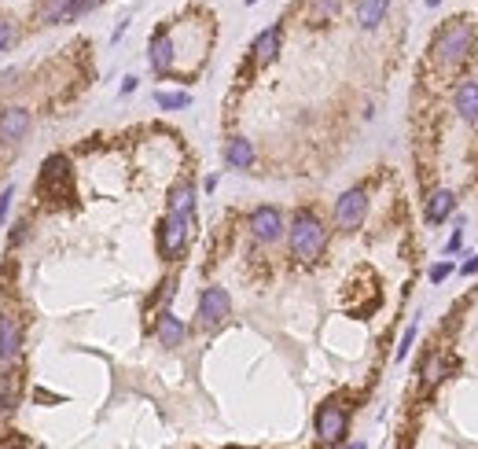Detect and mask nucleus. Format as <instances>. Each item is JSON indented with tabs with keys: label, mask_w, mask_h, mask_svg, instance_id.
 Listing matches in <instances>:
<instances>
[{
	"label": "nucleus",
	"mask_w": 478,
	"mask_h": 449,
	"mask_svg": "<svg viewBox=\"0 0 478 449\" xmlns=\"http://www.w3.org/2000/svg\"><path fill=\"white\" fill-rule=\"evenodd\" d=\"M70 188V159L67 155H51L45 166H41V177H37V191L45 196H67Z\"/></svg>",
	"instance_id": "obj_5"
},
{
	"label": "nucleus",
	"mask_w": 478,
	"mask_h": 449,
	"mask_svg": "<svg viewBox=\"0 0 478 449\" xmlns=\"http://www.w3.org/2000/svg\"><path fill=\"white\" fill-rule=\"evenodd\" d=\"M96 4H99V0H74V4H70V15H67V22H77L81 15H88V11H93Z\"/></svg>",
	"instance_id": "obj_22"
},
{
	"label": "nucleus",
	"mask_w": 478,
	"mask_h": 449,
	"mask_svg": "<svg viewBox=\"0 0 478 449\" xmlns=\"http://www.w3.org/2000/svg\"><path fill=\"white\" fill-rule=\"evenodd\" d=\"M148 59L154 74H170L173 70V59H177V45H173V33L170 30H154L151 33V45H148Z\"/></svg>",
	"instance_id": "obj_9"
},
{
	"label": "nucleus",
	"mask_w": 478,
	"mask_h": 449,
	"mask_svg": "<svg viewBox=\"0 0 478 449\" xmlns=\"http://www.w3.org/2000/svg\"><path fill=\"white\" fill-rule=\"evenodd\" d=\"M225 162L232 166V170H250L254 162V144L247 136H232L228 148H225Z\"/></svg>",
	"instance_id": "obj_15"
},
{
	"label": "nucleus",
	"mask_w": 478,
	"mask_h": 449,
	"mask_svg": "<svg viewBox=\"0 0 478 449\" xmlns=\"http://www.w3.org/2000/svg\"><path fill=\"white\" fill-rule=\"evenodd\" d=\"M154 104L166 107V111H180V107L191 104V96L188 93H154Z\"/></svg>",
	"instance_id": "obj_20"
},
{
	"label": "nucleus",
	"mask_w": 478,
	"mask_h": 449,
	"mask_svg": "<svg viewBox=\"0 0 478 449\" xmlns=\"http://www.w3.org/2000/svg\"><path fill=\"white\" fill-rule=\"evenodd\" d=\"M188 336V328L180 324V317H173L170 310H166L159 317V324H154V339H159V346H180Z\"/></svg>",
	"instance_id": "obj_12"
},
{
	"label": "nucleus",
	"mask_w": 478,
	"mask_h": 449,
	"mask_svg": "<svg viewBox=\"0 0 478 449\" xmlns=\"http://www.w3.org/2000/svg\"><path fill=\"white\" fill-rule=\"evenodd\" d=\"M460 239H463V228H456V233L449 236V243H445V251H456V247H460Z\"/></svg>",
	"instance_id": "obj_29"
},
{
	"label": "nucleus",
	"mask_w": 478,
	"mask_h": 449,
	"mask_svg": "<svg viewBox=\"0 0 478 449\" xmlns=\"http://www.w3.org/2000/svg\"><path fill=\"white\" fill-rule=\"evenodd\" d=\"M453 107L460 111V118L478 122V81H460V85H456Z\"/></svg>",
	"instance_id": "obj_14"
},
{
	"label": "nucleus",
	"mask_w": 478,
	"mask_h": 449,
	"mask_svg": "<svg viewBox=\"0 0 478 449\" xmlns=\"http://www.w3.org/2000/svg\"><path fill=\"white\" fill-rule=\"evenodd\" d=\"M287 243H291V254L302 262H317L324 254V243H328V228L320 225L317 214L309 210H298L291 221V233H287Z\"/></svg>",
	"instance_id": "obj_1"
},
{
	"label": "nucleus",
	"mask_w": 478,
	"mask_h": 449,
	"mask_svg": "<svg viewBox=\"0 0 478 449\" xmlns=\"http://www.w3.org/2000/svg\"><path fill=\"white\" fill-rule=\"evenodd\" d=\"M412 339H416V324H412V328L405 331V339H401V346H397V361H405V354L412 350Z\"/></svg>",
	"instance_id": "obj_26"
},
{
	"label": "nucleus",
	"mask_w": 478,
	"mask_h": 449,
	"mask_svg": "<svg viewBox=\"0 0 478 449\" xmlns=\"http://www.w3.org/2000/svg\"><path fill=\"white\" fill-rule=\"evenodd\" d=\"M335 11H339V0H313V19L317 22H328Z\"/></svg>",
	"instance_id": "obj_21"
},
{
	"label": "nucleus",
	"mask_w": 478,
	"mask_h": 449,
	"mask_svg": "<svg viewBox=\"0 0 478 449\" xmlns=\"http://www.w3.org/2000/svg\"><path fill=\"white\" fill-rule=\"evenodd\" d=\"M250 4H257V0H247V8H250Z\"/></svg>",
	"instance_id": "obj_32"
},
{
	"label": "nucleus",
	"mask_w": 478,
	"mask_h": 449,
	"mask_svg": "<svg viewBox=\"0 0 478 449\" xmlns=\"http://www.w3.org/2000/svg\"><path fill=\"white\" fill-rule=\"evenodd\" d=\"M475 45V26L468 19H449V26L434 37V56L445 63V67H453V63H463V56L471 52Z\"/></svg>",
	"instance_id": "obj_2"
},
{
	"label": "nucleus",
	"mask_w": 478,
	"mask_h": 449,
	"mask_svg": "<svg viewBox=\"0 0 478 449\" xmlns=\"http://www.w3.org/2000/svg\"><path fill=\"white\" fill-rule=\"evenodd\" d=\"M74 0H45L41 4V22L45 26H56V22H67Z\"/></svg>",
	"instance_id": "obj_19"
},
{
	"label": "nucleus",
	"mask_w": 478,
	"mask_h": 449,
	"mask_svg": "<svg viewBox=\"0 0 478 449\" xmlns=\"http://www.w3.org/2000/svg\"><path fill=\"white\" fill-rule=\"evenodd\" d=\"M250 52H254V63L257 67H265V63H273L276 52H280V26H269L254 37V45H250Z\"/></svg>",
	"instance_id": "obj_11"
},
{
	"label": "nucleus",
	"mask_w": 478,
	"mask_h": 449,
	"mask_svg": "<svg viewBox=\"0 0 478 449\" xmlns=\"http://www.w3.org/2000/svg\"><path fill=\"white\" fill-rule=\"evenodd\" d=\"M386 8H390V0H357V26L360 30H376Z\"/></svg>",
	"instance_id": "obj_16"
},
{
	"label": "nucleus",
	"mask_w": 478,
	"mask_h": 449,
	"mask_svg": "<svg viewBox=\"0 0 478 449\" xmlns=\"http://www.w3.org/2000/svg\"><path fill=\"white\" fill-rule=\"evenodd\" d=\"M228 313H232V299H228L225 287H206L199 294V320L206 328H217Z\"/></svg>",
	"instance_id": "obj_7"
},
{
	"label": "nucleus",
	"mask_w": 478,
	"mask_h": 449,
	"mask_svg": "<svg viewBox=\"0 0 478 449\" xmlns=\"http://www.w3.org/2000/svg\"><path fill=\"white\" fill-rule=\"evenodd\" d=\"M442 376H445V365H442V361H427V368H423V379H427V383H438Z\"/></svg>",
	"instance_id": "obj_23"
},
{
	"label": "nucleus",
	"mask_w": 478,
	"mask_h": 449,
	"mask_svg": "<svg viewBox=\"0 0 478 449\" xmlns=\"http://www.w3.org/2000/svg\"><path fill=\"white\" fill-rule=\"evenodd\" d=\"M191 210H196V188H191L188 181L173 184L170 188V214H188L191 217Z\"/></svg>",
	"instance_id": "obj_18"
},
{
	"label": "nucleus",
	"mask_w": 478,
	"mask_h": 449,
	"mask_svg": "<svg viewBox=\"0 0 478 449\" xmlns=\"http://www.w3.org/2000/svg\"><path fill=\"white\" fill-rule=\"evenodd\" d=\"M438 4H442V0H427V8H438Z\"/></svg>",
	"instance_id": "obj_31"
},
{
	"label": "nucleus",
	"mask_w": 478,
	"mask_h": 449,
	"mask_svg": "<svg viewBox=\"0 0 478 449\" xmlns=\"http://www.w3.org/2000/svg\"><path fill=\"white\" fill-rule=\"evenodd\" d=\"M11 41H15V30H11L8 19H0V52H4V48H11Z\"/></svg>",
	"instance_id": "obj_25"
},
{
	"label": "nucleus",
	"mask_w": 478,
	"mask_h": 449,
	"mask_svg": "<svg viewBox=\"0 0 478 449\" xmlns=\"http://www.w3.org/2000/svg\"><path fill=\"white\" fill-rule=\"evenodd\" d=\"M30 133V111L26 107H8L0 111V140H8V144H15Z\"/></svg>",
	"instance_id": "obj_10"
},
{
	"label": "nucleus",
	"mask_w": 478,
	"mask_h": 449,
	"mask_svg": "<svg viewBox=\"0 0 478 449\" xmlns=\"http://www.w3.org/2000/svg\"><path fill=\"white\" fill-rule=\"evenodd\" d=\"M317 439L324 446H339L346 439V409L342 405L328 402L317 409Z\"/></svg>",
	"instance_id": "obj_6"
},
{
	"label": "nucleus",
	"mask_w": 478,
	"mask_h": 449,
	"mask_svg": "<svg viewBox=\"0 0 478 449\" xmlns=\"http://www.w3.org/2000/svg\"><path fill=\"white\" fill-rule=\"evenodd\" d=\"M365 214H368V191H365V188L342 191L339 203H335V225H339L342 233H350V228H360Z\"/></svg>",
	"instance_id": "obj_3"
},
{
	"label": "nucleus",
	"mask_w": 478,
	"mask_h": 449,
	"mask_svg": "<svg viewBox=\"0 0 478 449\" xmlns=\"http://www.w3.org/2000/svg\"><path fill=\"white\" fill-rule=\"evenodd\" d=\"M247 225H250V236L257 243H276L283 236V217H280L276 207H257Z\"/></svg>",
	"instance_id": "obj_8"
},
{
	"label": "nucleus",
	"mask_w": 478,
	"mask_h": 449,
	"mask_svg": "<svg viewBox=\"0 0 478 449\" xmlns=\"http://www.w3.org/2000/svg\"><path fill=\"white\" fill-rule=\"evenodd\" d=\"M188 225H191L188 214H170L159 225V251H162V258H180V251L188 247Z\"/></svg>",
	"instance_id": "obj_4"
},
{
	"label": "nucleus",
	"mask_w": 478,
	"mask_h": 449,
	"mask_svg": "<svg viewBox=\"0 0 478 449\" xmlns=\"http://www.w3.org/2000/svg\"><path fill=\"white\" fill-rule=\"evenodd\" d=\"M11 199H15V188H4L0 191V225L8 221V210H11Z\"/></svg>",
	"instance_id": "obj_24"
},
{
	"label": "nucleus",
	"mask_w": 478,
	"mask_h": 449,
	"mask_svg": "<svg viewBox=\"0 0 478 449\" xmlns=\"http://www.w3.org/2000/svg\"><path fill=\"white\" fill-rule=\"evenodd\" d=\"M449 273H453V265H449V262H438V265L431 269V280H434V284H442Z\"/></svg>",
	"instance_id": "obj_27"
},
{
	"label": "nucleus",
	"mask_w": 478,
	"mask_h": 449,
	"mask_svg": "<svg viewBox=\"0 0 478 449\" xmlns=\"http://www.w3.org/2000/svg\"><path fill=\"white\" fill-rule=\"evenodd\" d=\"M453 207H456L453 191H445V188L431 191V199H427V221H431V225H442L445 217L453 214Z\"/></svg>",
	"instance_id": "obj_17"
},
{
	"label": "nucleus",
	"mask_w": 478,
	"mask_h": 449,
	"mask_svg": "<svg viewBox=\"0 0 478 449\" xmlns=\"http://www.w3.org/2000/svg\"><path fill=\"white\" fill-rule=\"evenodd\" d=\"M129 93H136V78H125L122 81V96H129Z\"/></svg>",
	"instance_id": "obj_30"
},
{
	"label": "nucleus",
	"mask_w": 478,
	"mask_h": 449,
	"mask_svg": "<svg viewBox=\"0 0 478 449\" xmlns=\"http://www.w3.org/2000/svg\"><path fill=\"white\" fill-rule=\"evenodd\" d=\"M19 342H22V331L11 317H0V361L11 365L19 357Z\"/></svg>",
	"instance_id": "obj_13"
},
{
	"label": "nucleus",
	"mask_w": 478,
	"mask_h": 449,
	"mask_svg": "<svg viewBox=\"0 0 478 449\" xmlns=\"http://www.w3.org/2000/svg\"><path fill=\"white\" fill-rule=\"evenodd\" d=\"M460 273H463V276H475V273H478V254H475L471 262H463V265H460Z\"/></svg>",
	"instance_id": "obj_28"
}]
</instances>
